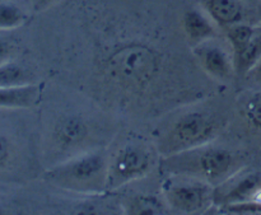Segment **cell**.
I'll use <instances>...</instances> for the list:
<instances>
[{"mask_svg":"<svg viewBox=\"0 0 261 215\" xmlns=\"http://www.w3.org/2000/svg\"><path fill=\"white\" fill-rule=\"evenodd\" d=\"M163 163L171 175L189 176L211 185H221L229 180L237 165L229 150L208 144L167 155Z\"/></svg>","mask_w":261,"mask_h":215,"instance_id":"1","label":"cell"},{"mask_svg":"<svg viewBox=\"0 0 261 215\" xmlns=\"http://www.w3.org/2000/svg\"><path fill=\"white\" fill-rule=\"evenodd\" d=\"M109 162L103 153H86L56 166L46 173V180L58 187L81 194H98L106 189Z\"/></svg>","mask_w":261,"mask_h":215,"instance_id":"2","label":"cell"},{"mask_svg":"<svg viewBox=\"0 0 261 215\" xmlns=\"http://www.w3.org/2000/svg\"><path fill=\"white\" fill-rule=\"evenodd\" d=\"M112 75L129 87L145 86L158 70V58L145 45L132 43L115 51L109 59Z\"/></svg>","mask_w":261,"mask_h":215,"instance_id":"3","label":"cell"},{"mask_svg":"<svg viewBox=\"0 0 261 215\" xmlns=\"http://www.w3.org/2000/svg\"><path fill=\"white\" fill-rule=\"evenodd\" d=\"M217 131V122L209 115L190 112L175 122L166 137L162 150L167 155H171L203 147L216 138Z\"/></svg>","mask_w":261,"mask_h":215,"instance_id":"4","label":"cell"},{"mask_svg":"<svg viewBox=\"0 0 261 215\" xmlns=\"http://www.w3.org/2000/svg\"><path fill=\"white\" fill-rule=\"evenodd\" d=\"M152 162V154L145 147L139 144L125 145L109 163L106 189L116 190L132 181L144 177L149 172Z\"/></svg>","mask_w":261,"mask_h":215,"instance_id":"5","label":"cell"},{"mask_svg":"<svg viewBox=\"0 0 261 215\" xmlns=\"http://www.w3.org/2000/svg\"><path fill=\"white\" fill-rule=\"evenodd\" d=\"M165 198L173 210L185 214L199 213L216 203V190L211 183L200 180L178 182L165 189Z\"/></svg>","mask_w":261,"mask_h":215,"instance_id":"6","label":"cell"},{"mask_svg":"<svg viewBox=\"0 0 261 215\" xmlns=\"http://www.w3.org/2000/svg\"><path fill=\"white\" fill-rule=\"evenodd\" d=\"M211 41L196 45V56L206 73L214 78L228 79L234 71L233 58H231L223 47Z\"/></svg>","mask_w":261,"mask_h":215,"instance_id":"7","label":"cell"},{"mask_svg":"<svg viewBox=\"0 0 261 215\" xmlns=\"http://www.w3.org/2000/svg\"><path fill=\"white\" fill-rule=\"evenodd\" d=\"M204 7L212 20L223 28L245 19V8L240 0H205Z\"/></svg>","mask_w":261,"mask_h":215,"instance_id":"8","label":"cell"},{"mask_svg":"<svg viewBox=\"0 0 261 215\" xmlns=\"http://www.w3.org/2000/svg\"><path fill=\"white\" fill-rule=\"evenodd\" d=\"M260 187V176L257 173H250V175H246L245 177L236 181L234 185H232L227 190L221 191L218 189H214L216 190V203L228 205V204L252 200L254 195Z\"/></svg>","mask_w":261,"mask_h":215,"instance_id":"9","label":"cell"},{"mask_svg":"<svg viewBox=\"0 0 261 215\" xmlns=\"http://www.w3.org/2000/svg\"><path fill=\"white\" fill-rule=\"evenodd\" d=\"M182 27L186 36L196 45L213 40L217 36L212 18H208L198 9L186 10L182 17Z\"/></svg>","mask_w":261,"mask_h":215,"instance_id":"10","label":"cell"},{"mask_svg":"<svg viewBox=\"0 0 261 215\" xmlns=\"http://www.w3.org/2000/svg\"><path fill=\"white\" fill-rule=\"evenodd\" d=\"M38 87L35 83L0 88V109H28L36 103Z\"/></svg>","mask_w":261,"mask_h":215,"instance_id":"11","label":"cell"},{"mask_svg":"<svg viewBox=\"0 0 261 215\" xmlns=\"http://www.w3.org/2000/svg\"><path fill=\"white\" fill-rule=\"evenodd\" d=\"M54 134L61 147H73L83 142L87 135V126L78 116H65L56 124Z\"/></svg>","mask_w":261,"mask_h":215,"instance_id":"12","label":"cell"},{"mask_svg":"<svg viewBox=\"0 0 261 215\" xmlns=\"http://www.w3.org/2000/svg\"><path fill=\"white\" fill-rule=\"evenodd\" d=\"M233 68L237 75L245 76L251 71L261 59V27L250 42H247L241 50L233 52Z\"/></svg>","mask_w":261,"mask_h":215,"instance_id":"13","label":"cell"},{"mask_svg":"<svg viewBox=\"0 0 261 215\" xmlns=\"http://www.w3.org/2000/svg\"><path fill=\"white\" fill-rule=\"evenodd\" d=\"M31 83H33L32 74L19 64L8 61L0 65V88L24 86V84Z\"/></svg>","mask_w":261,"mask_h":215,"instance_id":"14","label":"cell"},{"mask_svg":"<svg viewBox=\"0 0 261 215\" xmlns=\"http://www.w3.org/2000/svg\"><path fill=\"white\" fill-rule=\"evenodd\" d=\"M257 30H259V27H255V25H251L245 22H240L227 27V40L231 43V47L233 50V52L241 50L247 42H250L251 38L255 36V33L257 32Z\"/></svg>","mask_w":261,"mask_h":215,"instance_id":"15","label":"cell"},{"mask_svg":"<svg viewBox=\"0 0 261 215\" xmlns=\"http://www.w3.org/2000/svg\"><path fill=\"white\" fill-rule=\"evenodd\" d=\"M25 20L23 10L12 3L0 2V31H10L22 25Z\"/></svg>","mask_w":261,"mask_h":215,"instance_id":"16","label":"cell"},{"mask_svg":"<svg viewBox=\"0 0 261 215\" xmlns=\"http://www.w3.org/2000/svg\"><path fill=\"white\" fill-rule=\"evenodd\" d=\"M244 114L247 122L261 130V92L251 94L244 107Z\"/></svg>","mask_w":261,"mask_h":215,"instance_id":"17","label":"cell"},{"mask_svg":"<svg viewBox=\"0 0 261 215\" xmlns=\"http://www.w3.org/2000/svg\"><path fill=\"white\" fill-rule=\"evenodd\" d=\"M135 213H160L162 210V208L160 206V203L155 200L154 198H147V196H143V198L137 199V201L134 203Z\"/></svg>","mask_w":261,"mask_h":215,"instance_id":"18","label":"cell"},{"mask_svg":"<svg viewBox=\"0 0 261 215\" xmlns=\"http://www.w3.org/2000/svg\"><path fill=\"white\" fill-rule=\"evenodd\" d=\"M10 158V143L4 135L0 134V168L4 167Z\"/></svg>","mask_w":261,"mask_h":215,"instance_id":"19","label":"cell"},{"mask_svg":"<svg viewBox=\"0 0 261 215\" xmlns=\"http://www.w3.org/2000/svg\"><path fill=\"white\" fill-rule=\"evenodd\" d=\"M13 55V46L8 41L0 38V65L10 61Z\"/></svg>","mask_w":261,"mask_h":215,"instance_id":"20","label":"cell"},{"mask_svg":"<svg viewBox=\"0 0 261 215\" xmlns=\"http://www.w3.org/2000/svg\"><path fill=\"white\" fill-rule=\"evenodd\" d=\"M55 2L56 0H33V8H35L36 12H41V10L48 8Z\"/></svg>","mask_w":261,"mask_h":215,"instance_id":"21","label":"cell"},{"mask_svg":"<svg viewBox=\"0 0 261 215\" xmlns=\"http://www.w3.org/2000/svg\"><path fill=\"white\" fill-rule=\"evenodd\" d=\"M247 75H252V76H254V79H256V80L261 82V59L259 61H257L256 65H255L254 68L251 69V71H250Z\"/></svg>","mask_w":261,"mask_h":215,"instance_id":"22","label":"cell"},{"mask_svg":"<svg viewBox=\"0 0 261 215\" xmlns=\"http://www.w3.org/2000/svg\"><path fill=\"white\" fill-rule=\"evenodd\" d=\"M252 200L257 201V203L261 204V187L256 191V194H255V195H254V199H252Z\"/></svg>","mask_w":261,"mask_h":215,"instance_id":"23","label":"cell"},{"mask_svg":"<svg viewBox=\"0 0 261 215\" xmlns=\"http://www.w3.org/2000/svg\"><path fill=\"white\" fill-rule=\"evenodd\" d=\"M259 18H260V22H261V5L259 7Z\"/></svg>","mask_w":261,"mask_h":215,"instance_id":"24","label":"cell"}]
</instances>
